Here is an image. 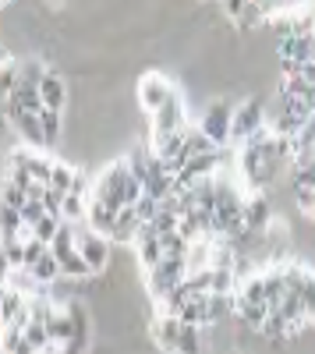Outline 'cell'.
<instances>
[{"instance_id":"1","label":"cell","mask_w":315,"mask_h":354,"mask_svg":"<svg viewBox=\"0 0 315 354\" xmlns=\"http://www.w3.org/2000/svg\"><path fill=\"white\" fill-rule=\"evenodd\" d=\"M128 181H131V167L128 160H113L106 163L99 174H96V181H93V202H103L110 205V209H128Z\"/></svg>"},{"instance_id":"2","label":"cell","mask_w":315,"mask_h":354,"mask_svg":"<svg viewBox=\"0 0 315 354\" xmlns=\"http://www.w3.org/2000/svg\"><path fill=\"white\" fill-rule=\"evenodd\" d=\"M178 93V85L170 82L166 75H160V71H149V75H142L138 78V88H135V96H138V106L146 110L149 117L153 113H160L166 103H170V96Z\"/></svg>"},{"instance_id":"3","label":"cell","mask_w":315,"mask_h":354,"mask_svg":"<svg viewBox=\"0 0 315 354\" xmlns=\"http://www.w3.org/2000/svg\"><path fill=\"white\" fill-rule=\"evenodd\" d=\"M78 252H82V259H85V262H89L93 277H99V273H106V270H110V252H113V241H110V238H103V234H96V230H89L85 223H78Z\"/></svg>"},{"instance_id":"4","label":"cell","mask_w":315,"mask_h":354,"mask_svg":"<svg viewBox=\"0 0 315 354\" xmlns=\"http://www.w3.org/2000/svg\"><path fill=\"white\" fill-rule=\"evenodd\" d=\"M202 131L213 138L216 149H227V145L234 142V106L227 103H209L206 113H202Z\"/></svg>"},{"instance_id":"5","label":"cell","mask_w":315,"mask_h":354,"mask_svg":"<svg viewBox=\"0 0 315 354\" xmlns=\"http://www.w3.org/2000/svg\"><path fill=\"white\" fill-rule=\"evenodd\" d=\"M262 128H269L262 100H245L241 106H234V145H238V149H241L248 138L259 135Z\"/></svg>"},{"instance_id":"6","label":"cell","mask_w":315,"mask_h":354,"mask_svg":"<svg viewBox=\"0 0 315 354\" xmlns=\"http://www.w3.org/2000/svg\"><path fill=\"white\" fill-rule=\"evenodd\" d=\"M188 128V110H184V96H181V88L174 96H170V103L160 110V113H153V138H160V135H178V131H184Z\"/></svg>"},{"instance_id":"7","label":"cell","mask_w":315,"mask_h":354,"mask_svg":"<svg viewBox=\"0 0 315 354\" xmlns=\"http://www.w3.org/2000/svg\"><path fill=\"white\" fill-rule=\"evenodd\" d=\"M273 205H269V198L266 195H248V202H245V227H248V234L251 238H266L269 234V227H273Z\"/></svg>"},{"instance_id":"8","label":"cell","mask_w":315,"mask_h":354,"mask_svg":"<svg viewBox=\"0 0 315 354\" xmlns=\"http://www.w3.org/2000/svg\"><path fill=\"white\" fill-rule=\"evenodd\" d=\"M181 330H184V322H181L178 315H156V319H153V340H156V347H163L166 354H174Z\"/></svg>"},{"instance_id":"9","label":"cell","mask_w":315,"mask_h":354,"mask_svg":"<svg viewBox=\"0 0 315 354\" xmlns=\"http://www.w3.org/2000/svg\"><path fill=\"white\" fill-rule=\"evenodd\" d=\"M8 124L18 131V138H21L25 145H46L39 113H8Z\"/></svg>"},{"instance_id":"10","label":"cell","mask_w":315,"mask_h":354,"mask_svg":"<svg viewBox=\"0 0 315 354\" xmlns=\"http://www.w3.org/2000/svg\"><path fill=\"white\" fill-rule=\"evenodd\" d=\"M138 230H142V220H138V213H135V205H128V209H121L117 227H113V234H110V241H113V245H128V248H135Z\"/></svg>"},{"instance_id":"11","label":"cell","mask_w":315,"mask_h":354,"mask_svg":"<svg viewBox=\"0 0 315 354\" xmlns=\"http://www.w3.org/2000/svg\"><path fill=\"white\" fill-rule=\"evenodd\" d=\"M39 96H43V106H46V110H57V113H61L64 103H68V85H64V78L57 75L53 68H50V75H46L43 85H39Z\"/></svg>"},{"instance_id":"12","label":"cell","mask_w":315,"mask_h":354,"mask_svg":"<svg viewBox=\"0 0 315 354\" xmlns=\"http://www.w3.org/2000/svg\"><path fill=\"white\" fill-rule=\"evenodd\" d=\"M117 209H110V205H103V202H89V213H85V227L89 230H96V234H103V238H110L113 234V227H117Z\"/></svg>"},{"instance_id":"13","label":"cell","mask_w":315,"mask_h":354,"mask_svg":"<svg viewBox=\"0 0 315 354\" xmlns=\"http://www.w3.org/2000/svg\"><path fill=\"white\" fill-rule=\"evenodd\" d=\"M28 277H32L39 287H53V280H61L64 273H61V262H57V255L50 252L46 259H39L36 266H32V270H25Z\"/></svg>"},{"instance_id":"14","label":"cell","mask_w":315,"mask_h":354,"mask_svg":"<svg viewBox=\"0 0 315 354\" xmlns=\"http://www.w3.org/2000/svg\"><path fill=\"white\" fill-rule=\"evenodd\" d=\"M238 315V294H209V326Z\"/></svg>"},{"instance_id":"15","label":"cell","mask_w":315,"mask_h":354,"mask_svg":"<svg viewBox=\"0 0 315 354\" xmlns=\"http://www.w3.org/2000/svg\"><path fill=\"white\" fill-rule=\"evenodd\" d=\"M75 181H78V170L71 167V163H61V160H57L53 163V177H50V188L57 192V195H71V188H75Z\"/></svg>"},{"instance_id":"16","label":"cell","mask_w":315,"mask_h":354,"mask_svg":"<svg viewBox=\"0 0 315 354\" xmlns=\"http://www.w3.org/2000/svg\"><path fill=\"white\" fill-rule=\"evenodd\" d=\"M46 75H50V68L43 64V57H28V61H21V85L39 88Z\"/></svg>"},{"instance_id":"17","label":"cell","mask_w":315,"mask_h":354,"mask_svg":"<svg viewBox=\"0 0 315 354\" xmlns=\"http://www.w3.org/2000/svg\"><path fill=\"white\" fill-rule=\"evenodd\" d=\"M174 354H202V330H198V326H184L181 337H178Z\"/></svg>"},{"instance_id":"18","label":"cell","mask_w":315,"mask_h":354,"mask_svg":"<svg viewBox=\"0 0 315 354\" xmlns=\"http://www.w3.org/2000/svg\"><path fill=\"white\" fill-rule=\"evenodd\" d=\"M61 227H64V220H61V216H46L43 223H36V227H32V238L53 248V241H57V234H61Z\"/></svg>"},{"instance_id":"19","label":"cell","mask_w":315,"mask_h":354,"mask_svg":"<svg viewBox=\"0 0 315 354\" xmlns=\"http://www.w3.org/2000/svg\"><path fill=\"white\" fill-rule=\"evenodd\" d=\"M39 124H43L46 145H53L57 138H61V113H57V110H43V113H39Z\"/></svg>"},{"instance_id":"20","label":"cell","mask_w":315,"mask_h":354,"mask_svg":"<svg viewBox=\"0 0 315 354\" xmlns=\"http://www.w3.org/2000/svg\"><path fill=\"white\" fill-rule=\"evenodd\" d=\"M46 255H50V245H43L36 238H25V270H32V266L39 259H46Z\"/></svg>"},{"instance_id":"21","label":"cell","mask_w":315,"mask_h":354,"mask_svg":"<svg viewBox=\"0 0 315 354\" xmlns=\"http://www.w3.org/2000/svg\"><path fill=\"white\" fill-rule=\"evenodd\" d=\"M25 202H28V195L21 188H15L11 181H4V209H25Z\"/></svg>"},{"instance_id":"22","label":"cell","mask_w":315,"mask_h":354,"mask_svg":"<svg viewBox=\"0 0 315 354\" xmlns=\"http://www.w3.org/2000/svg\"><path fill=\"white\" fill-rule=\"evenodd\" d=\"M301 305H305V319H308V322H315V277H312L308 290L301 294Z\"/></svg>"},{"instance_id":"23","label":"cell","mask_w":315,"mask_h":354,"mask_svg":"<svg viewBox=\"0 0 315 354\" xmlns=\"http://www.w3.org/2000/svg\"><path fill=\"white\" fill-rule=\"evenodd\" d=\"M308 43H312V64H315V32L308 36Z\"/></svg>"},{"instance_id":"24","label":"cell","mask_w":315,"mask_h":354,"mask_svg":"<svg viewBox=\"0 0 315 354\" xmlns=\"http://www.w3.org/2000/svg\"><path fill=\"white\" fill-rule=\"evenodd\" d=\"M312 216H315V209H312Z\"/></svg>"}]
</instances>
